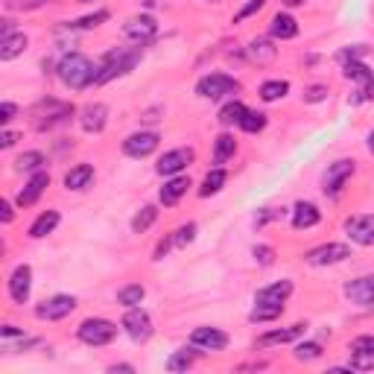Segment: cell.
Here are the masks:
<instances>
[{
    "label": "cell",
    "mask_w": 374,
    "mask_h": 374,
    "mask_svg": "<svg viewBox=\"0 0 374 374\" xmlns=\"http://www.w3.org/2000/svg\"><path fill=\"white\" fill-rule=\"evenodd\" d=\"M141 47H126V50H111V53L103 59V65H99L97 70V79L94 85H106L111 79H117V77H126L129 70H135L141 65Z\"/></svg>",
    "instance_id": "cell-1"
},
{
    "label": "cell",
    "mask_w": 374,
    "mask_h": 374,
    "mask_svg": "<svg viewBox=\"0 0 374 374\" xmlns=\"http://www.w3.org/2000/svg\"><path fill=\"white\" fill-rule=\"evenodd\" d=\"M97 70L99 68H94V61L88 56H82V53H70V56H65L59 61V79L73 91L88 88V85L97 79Z\"/></svg>",
    "instance_id": "cell-2"
},
{
    "label": "cell",
    "mask_w": 374,
    "mask_h": 374,
    "mask_svg": "<svg viewBox=\"0 0 374 374\" xmlns=\"http://www.w3.org/2000/svg\"><path fill=\"white\" fill-rule=\"evenodd\" d=\"M77 336L85 342V345H108V342H115V336H117V325L115 322H108V319H85L82 325L77 328Z\"/></svg>",
    "instance_id": "cell-3"
},
{
    "label": "cell",
    "mask_w": 374,
    "mask_h": 374,
    "mask_svg": "<svg viewBox=\"0 0 374 374\" xmlns=\"http://www.w3.org/2000/svg\"><path fill=\"white\" fill-rule=\"evenodd\" d=\"M240 91V82L226 77V73H208L196 82V94L202 99H222V97H231Z\"/></svg>",
    "instance_id": "cell-4"
},
{
    "label": "cell",
    "mask_w": 374,
    "mask_h": 374,
    "mask_svg": "<svg viewBox=\"0 0 374 374\" xmlns=\"http://www.w3.org/2000/svg\"><path fill=\"white\" fill-rule=\"evenodd\" d=\"M357 173V164L354 161H348V158H342V161H336V164H331L328 167V173H325V187H322V190H325L328 196H339L342 193V187L348 184V179H351Z\"/></svg>",
    "instance_id": "cell-5"
},
{
    "label": "cell",
    "mask_w": 374,
    "mask_h": 374,
    "mask_svg": "<svg viewBox=\"0 0 374 374\" xmlns=\"http://www.w3.org/2000/svg\"><path fill=\"white\" fill-rule=\"evenodd\" d=\"M193 158H196V152H193L190 146L170 149V152H164V155L158 158L155 170L161 173V176H179V173H181L184 167H190V164H193Z\"/></svg>",
    "instance_id": "cell-6"
},
{
    "label": "cell",
    "mask_w": 374,
    "mask_h": 374,
    "mask_svg": "<svg viewBox=\"0 0 374 374\" xmlns=\"http://www.w3.org/2000/svg\"><path fill=\"white\" fill-rule=\"evenodd\" d=\"M73 310H77V298L73 295H53V298H47V302H41L39 307H35V316L47 319V322H59V319L70 316Z\"/></svg>",
    "instance_id": "cell-7"
},
{
    "label": "cell",
    "mask_w": 374,
    "mask_h": 374,
    "mask_svg": "<svg viewBox=\"0 0 374 374\" xmlns=\"http://www.w3.org/2000/svg\"><path fill=\"white\" fill-rule=\"evenodd\" d=\"M123 331H126L135 342H146L152 336V319L141 307H129V313L123 316Z\"/></svg>",
    "instance_id": "cell-8"
},
{
    "label": "cell",
    "mask_w": 374,
    "mask_h": 374,
    "mask_svg": "<svg viewBox=\"0 0 374 374\" xmlns=\"http://www.w3.org/2000/svg\"><path fill=\"white\" fill-rule=\"evenodd\" d=\"M345 257H351V248L345 243H325L307 252V264L310 266H333V264H342Z\"/></svg>",
    "instance_id": "cell-9"
},
{
    "label": "cell",
    "mask_w": 374,
    "mask_h": 374,
    "mask_svg": "<svg viewBox=\"0 0 374 374\" xmlns=\"http://www.w3.org/2000/svg\"><path fill=\"white\" fill-rule=\"evenodd\" d=\"M158 144H161L158 132H135L123 141V152H126L129 158H146V155L155 152Z\"/></svg>",
    "instance_id": "cell-10"
},
{
    "label": "cell",
    "mask_w": 374,
    "mask_h": 374,
    "mask_svg": "<svg viewBox=\"0 0 374 374\" xmlns=\"http://www.w3.org/2000/svg\"><path fill=\"white\" fill-rule=\"evenodd\" d=\"M32 293V269L27 264L15 266V272L9 275V295L15 304H27Z\"/></svg>",
    "instance_id": "cell-11"
},
{
    "label": "cell",
    "mask_w": 374,
    "mask_h": 374,
    "mask_svg": "<svg viewBox=\"0 0 374 374\" xmlns=\"http://www.w3.org/2000/svg\"><path fill=\"white\" fill-rule=\"evenodd\" d=\"M345 231L357 246H374V214H360L345 219Z\"/></svg>",
    "instance_id": "cell-12"
},
{
    "label": "cell",
    "mask_w": 374,
    "mask_h": 374,
    "mask_svg": "<svg viewBox=\"0 0 374 374\" xmlns=\"http://www.w3.org/2000/svg\"><path fill=\"white\" fill-rule=\"evenodd\" d=\"M155 32H158V23H155V18H149V15L129 18L126 27H123V35H126L129 41H135L138 47L146 44L149 39H155Z\"/></svg>",
    "instance_id": "cell-13"
},
{
    "label": "cell",
    "mask_w": 374,
    "mask_h": 374,
    "mask_svg": "<svg viewBox=\"0 0 374 374\" xmlns=\"http://www.w3.org/2000/svg\"><path fill=\"white\" fill-rule=\"evenodd\" d=\"M190 342L196 348H205V351H226L228 345V333L219 331V328H196Z\"/></svg>",
    "instance_id": "cell-14"
},
{
    "label": "cell",
    "mask_w": 374,
    "mask_h": 374,
    "mask_svg": "<svg viewBox=\"0 0 374 374\" xmlns=\"http://www.w3.org/2000/svg\"><path fill=\"white\" fill-rule=\"evenodd\" d=\"M345 295L360 307H374V275H363L345 284Z\"/></svg>",
    "instance_id": "cell-15"
},
{
    "label": "cell",
    "mask_w": 374,
    "mask_h": 374,
    "mask_svg": "<svg viewBox=\"0 0 374 374\" xmlns=\"http://www.w3.org/2000/svg\"><path fill=\"white\" fill-rule=\"evenodd\" d=\"M47 184H50V173L39 170V173H35V176L27 181V187H23V190L18 193L15 202H18L21 208H30V205H35V202H39V199H41V193L47 190Z\"/></svg>",
    "instance_id": "cell-16"
},
{
    "label": "cell",
    "mask_w": 374,
    "mask_h": 374,
    "mask_svg": "<svg viewBox=\"0 0 374 374\" xmlns=\"http://www.w3.org/2000/svg\"><path fill=\"white\" fill-rule=\"evenodd\" d=\"M290 295H293V281H278V284H269L264 290H257L255 302L257 304H284Z\"/></svg>",
    "instance_id": "cell-17"
},
{
    "label": "cell",
    "mask_w": 374,
    "mask_h": 374,
    "mask_svg": "<svg viewBox=\"0 0 374 374\" xmlns=\"http://www.w3.org/2000/svg\"><path fill=\"white\" fill-rule=\"evenodd\" d=\"M319 219H322V210L313 202H298L293 208V228L295 231L313 228V226H319Z\"/></svg>",
    "instance_id": "cell-18"
},
{
    "label": "cell",
    "mask_w": 374,
    "mask_h": 374,
    "mask_svg": "<svg viewBox=\"0 0 374 374\" xmlns=\"http://www.w3.org/2000/svg\"><path fill=\"white\" fill-rule=\"evenodd\" d=\"M82 129L88 132V135H97V132H103L106 129V123H108V108L103 103H94L82 111Z\"/></svg>",
    "instance_id": "cell-19"
},
{
    "label": "cell",
    "mask_w": 374,
    "mask_h": 374,
    "mask_svg": "<svg viewBox=\"0 0 374 374\" xmlns=\"http://www.w3.org/2000/svg\"><path fill=\"white\" fill-rule=\"evenodd\" d=\"M269 35L272 39H278V41H290L298 35V21L293 15H286V12H278L275 18H272L269 23Z\"/></svg>",
    "instance_id": "cell-20"
},
{
    "label": "cell",
    "mask_w": 374,
    "mask_h": 374,
    "mask_svg": "<svg viewBox=\"0 0 374 374\" xmlns=\"http://www.w3.org/2000/svg\"><path fill=\"white\" fill-rule=\"evenodd\" d=\"M304 331H307V325H290V328H284V331H269V333H264L257 339V345L260 348H266V345H284V342H293V339H298V336H304Z\"/></svg>",
    "instance_id": "cell-21"
},
{
    "label": "cell",
    "mask_w": 374,
    "mask_h": 374,
    "mask_svg": "<svg viewBox=\"0 0 374 374\" xmlns=\"http://www.w3.org/2000/svg\"><path fill=\"white\" fill-rule=\"evenodd\" d=\"M94 181V167L91 164H77L65 173V187L68 190H85Z\"/></svg>",
    "instance_id": "cell-22"
},
{
    "label": "cell",
    "mask_w": 374,
    "mask_h": 374,
    "mask_svg": "<svg viewBox=\"0 0 374 374\" xmlns=\"http://www.w3.org/2000/svg\"><path fill=\"white\" fill-rule=\"evenodd\" d=\"M187 187H190V179H187V176H173V179H170L164 187H161L158 199H161V202H164V205H176L179 199L187 193Z\"/></svg>",
    "instance_id": "cell-23"
},
{
    "label": "cell",
    "mask_w": 374,
    "mask_h": 374,
    "mask_svg": "<svg viewBox=\"0 0 374 374\" xmlns=\"http://www.w3.org/2000/svg\"><path fill=\"white\" fill-rule=\"evenodd\" d=\"M27 50V35L23 32H9L0 39V59L3 61H12L15 56H21Z\"/></svg>",
    "instance_id": "cell-24"
},
{
    "label": "cell",
    "mask_w": 374,
    "mask_h": 374,
    "mask_svg": "<svg viewBox=\"0 0 374 374\" xmlns=\"http://www.w3.org/2000/svg\"><path fill=\"white\" fill-rule=\"evenodd\" d=\"M59 219H61V217H59V210H44V214L30 226V237H32V240H41V237L53 234L56 226H59Z\"/></svg>",
    "instance_id": "cell-25"
},
{
    "label": "cell",
    "mask_w": 374,
    "mask_h": 374,
    "mask_svg": "<svg viewBox=\"0 0 374 374\" xmlns=\"http://www.w3.org/2000/svg\"><path fill=\"white\" fill-rule=\"evenodd\" d=\"M246 111H248V108L240 103V99H231V103L222 106V111H219V123H222V126H240L243 117H246Z\"/></svg>",
    "instance_id": "cell-26"
},
{
    "label": "cell",
    "mask_w": 374,
    "mask_h": 374,
    "mask_svg": "<svg viewBox=\"0 0 374 374\" xmlns=\"http://www.w3.org/2000/svg\"><path fill=\"white\" fill-rule=\"evenodd\" d=\"M226 179H228V173L222 170V167H214V170H210L208 176L202 179L199 196H214V193H219V190H222V184H226Z\"/></svg>",
    "instance_id": "cell-27"
},
{
    "label": "cell",
    "mask_w": 374,
    "mask_h": 374,
    "mask_svg": "<svg viewBox=\"0 0 374 374\" xmlns=\"http://www.w3.org/2000/svg\"><path fill=\"white\" fill-rule=\"evenodd\" d=\"M234 152H237V141L231 138L228 132H222L219 138L214 141V164H226Z\"/></svg>",
    "instance_id": "cell-28"
},
{
    "label": "cell",
    "mask_w": 374,
    "mask_h": 374,
    "mask_svg": "<svg viewBox=\"0 0 374 374\" xmlns=\"http://www.w3.org/2000/svg\"><path fill=\"white\" fill-rule=\"evenodd\" d=\"M155 219H158V208H155V205H144L138 214L132 217V231H135V234H144V231L152 228Z\"/></svg>",
    "instance_id": "cell-29"
},
{
    "label": "cell",
    "mask_w": 374,
    "mask_h": 374,
    "mask_svg": "<svg viewBox=\"0 0 374 374\" xmlns=\"http://www.w3.org/2000/svg\"><path fill=\"white\" fill-rule=\"evenodd\" d=\"M286 91H290V82H284V79H269L260 85V99L264 103H275V99H284Z\"/></svg>",
    "instance_id": "cell-30"
},
{
    "label": "cell",
    "mask_w": 374,
    "mask_h": 374,
    "mask_svg": "<svg viewBox=\"0 0 374 374\" xmlns=\"http://www.w3.org/2000/svg\"><path fill=\"white\" fill-rule=\"evenodd\" d=\"M144 298H146V290L141 284H129V286H123V290L117 293V302L123 307H141Z\"/></svg>",
    "instance_id": "cell-31"
},
{
    "label": "cell",
    "mask_w": 374,
    "mask_h": 374,
    "mask_svg": "<svg viewBox=\"0 0 374 374\" xmlns=\"http://www.w3.org/2000/svg\"><path fill=\"white\" fill-rule=\"evenodd\" d=\"M196 360V351H190V348H181V351H176L170 360H167V371H187L193 366Z\"/></svg>",
    "instance_id": "cell-32"
},
{
    "label": "cell",
    "mask_w": 374,
    "mask_h": 374,
    "mask_svg": "<svg viewBox=\"0 0 374 374\" xmlns=\"http://www.w3.org/2000/svg\"><path fill=\"white\" fill-rule=\"evenodd\" d=\"M345 77L348 79H357V82H363V85H368L371 79H374V73L368 70V65H363V61H345Z\"/></svg>",
    "instance_id": "cell-33"
},
{
    "label": "cell",
    "mask_w": 374,
    "mask_h": 374,
    "mask_svg": "<svg viewBox=\"0 0 374 374\" xmlns=\"http://www.w3.org/2000/svg\"><path fill=\"white\" fill-rule=\"evenodd\" d=\"M41 164H44V155L32 149V152H23V155L15 161V170H18V173H39Z\"/></svg>",
    "instance_id": "cell-34"
},
{
    "label": "cell",
    "mask_w": 374,
    "mask_h": 374,
    "mask_svg": "<svg viewBox=\"0 0 374 374\" xmlns=\"http://www.w3.org/2000/svg\"><path fill=\"white\" fill-rule=\"evenodd\" d=\"M284 313V304H257L252 313H248V322H272Z\"/></svg>",
    "instance_id": "cell-35"
},
{
    "label": "cell",
    "mask_w": 374,
    "mask_h": 374,
    "mask_svg": "<svg viewBox=\"0 0 374 374\" xmlns=\"http://www.w3.org/2000/svg\"><path fill=\"white\" fill-rule=\"evenodd\" d=\"M240 129L248 132V135L264 132V129H266V115H264V111H246V117H243V123H240Z\"/></svg>",
    "instance_id": "cell-36"
},
{
    "label": "cell",
    "mask_w": 374,
    "mask_h": 374,
    "mask_svg": "<svg viewBox=\"0 0 374 374\" xmlns=\"http://www.w3.org/2000/svg\"><path fill=\"white\" fill-rule=\"evenodd\" d=\"M248 56L255 61H272L275 59V47H269V41H264V39H255L248 44Z\"/></svg>",
    "instance_id": "cell-37"
},
{
    "label": "cell",
    "mask_w": 374,
    "mask_h": 374,
    "mask_svg": "<svg viewBox=\"0 0 374 374\" xmlns=\"http://www.w3.org/2000/svg\"><path fill=\"white\" fill-rule=\"evenodd\" d=\"M103 21H108V12L99 9V12H94V15H85V18H79V21H70L68 27H70V30H94V27H99Z\"/></svg>",
    "instance_id": "cell-38"
},
{
    "label": "cell",
    "mask_w": 374,
    "mask_h": 374,
    "mask_svg": "<svg viewBox=\"0 0 374 374\" xmlns=\"http://www.w3.org/2000/svg\"><path fill=\"white\" fill-rule=\"evenodd\" d=\"M319 357H322V345L319 342L295 345V360H298V363H310V360H319Z\"/></svg>",
    "instance_id": "cell-39"
},
{
    "label": "cell",
    "mask_w": 374,
    "mask_h": 374,
    "mask_svg": "<svg viewBox=\"0 0 374 374\" xmlns=\"http://www.w3.org/2000/svg\"><path fill=\"white\" fill-rule=\"evenodd\" d=\"M196 240V222H184V226H179L176 231H173V243H176L179 248L193 243Z\"/></svg>",
    "instance_id": "cell-40"
},
{
    "label": "cell",
    "mask_w": 374,
    "mask_h": 374,
    "mask_svg": "<svg viewBox=\"0 0 374 374\" xmlns=\"http://www.w3.org/2000/svg\"><path fill=\"white\" fill-rule=\"evenodd\" d=\"M351 368H357V371H374V351H354L351 354Z\"/></svg>",
    "instance_id": "cell-41"
},
{
    "label": "cell",
    "mask_w": 374,
    "mask_h": 374,
    "mask_svg": "<svg viewBox=\"0 0 374 374\" xmlns=\"http://www.w3.org/2000/svg\"><path fill=\"white\" fill-rule=\"evenodd\" d=\"M264 3H266V0H248V3H246V6H243L240 12H237V15H234V23H240V21H246V18H252L255 12L264 9Z\"/></svg>",
    "instance_id": "cell-42"
},
{
    "label": "cell",
    "mask_w": 374,
    "mask_h": 374,
    "mask_svg": "<svg viewBox=\"0 0 374 374\" xmlns=\"http://www.w3.org/2000/svg\"><path fill=\"white\" fill-rule=\"evenodd\" d=\"M255 260L260 266H272L275 264V248H269V246H255Z\"/></svg>",
    "instance_id": "cell-43"
},
{
    "label": "cell",
    "mask_w": 374,
    "mask_h": 374,
    "mask_svg": "<svg viewBox=\"0 0 374 374\" xmlns=\"http://www.w3.org/2000/svg\"><path fill=\"white\" fill-rule=\"evenodd\" d=\"M328 97V85H310L304 94V103H322Z\"/></svg>",
    "instance_id": "cell-44"
},
{
    "label": "cell",
    "mask_w": 374,
    "mask_h": 374,
    "mask_svg": "<svg viewBox=\"0 0 374 374\" xmlns=\"http://www.w3.org/2000/svg\"><path fill=\"white\" fill-rule=\"evenodd\" d=\"M351 351H374V336H357L351 342Z\"/></svg>",
    "instance_id": "cell-45"
},
{
    "label": "cell",
    "mask_w": 374,
    "mask_h": 374,
    "mask_svg": "<svg viewBox=\"0 0 374 374\" xmlns=\"http://www.w3.org/2000/svg\"><path fill=\"white\" fill-rule=\"evenodd\" d=\"M15 115H18V106L15 103H0V123L15 120Z\"/></svg>",
    "instance_id": "cell-46"
},
{
    "label": "cell",
    "mask_w": 374,
    "mask_h": 374,
    "mask_svg": "<svg viewBox=\"0 0 374 374\" xmlns=\"http://www.w3.org/2000/svg\"><path fill=\"white\" fill-rule=\"evenodd\" d=\"M170 246H176V243H173V237H167V240H161V243H158V248H155V260H161V257H164Z\"/></svg>",
    "instance_id": "cell-47"
},
{
    "label": "cell",
    "mask_w": 374,
    "mask_h": 374,
    "mask_svg": "<svg viewBox=\"0 0 374 374\" xmlns=\"http://www.w3.org/2000/svg\"><path fill=\"white\" fill-rule=\"evenodd\" d=\"M15 141H18V135H15V132H3V135H0V146H3V149L15 146Z\"/></svg>",
    "instance_id": "cell-48"
},
{
    "label": "cell",
    "mask_w": 374,
    "mask_h": 374,
    "mask_svg": "<svg viewBox=\"0 0 374 374\" xmlns=\"http://www.w3.org/2000/svg\"><path fill=\"white\" fill-rule=\"evenodd\" d=\"M0 336H3V339H12V336H21V331L15 325H6L3 331H0Z\"/></svg>",
    "instance_id": "cell-49"
},
{
    "label": "cell",
    "mask_w": 374,
    "mask_h": 374,
    "mask_svg": "<svg viewBox=\"0 0 374 374\" xmlns=\"http://www.w3.org/2000/svg\"><path fill=\"white\" fill-rule=\"evenodd\" d=\"M0 210H3V222H12V205L9 202H0Z\"/></svg>",
    "instance_id": "cell-50"
},
{
    "label": "cell",
    "mask_w": 374,
    "mask_h": 374,
    "mask_svg": "<svg viewBox=\"0 0 374 374\" xmlns=\"http://www.w3.org/2000/svg\"><path fill=\"white\" fill-rule=\"evenodd\" d=\"M366 99H371V103H374V79L366 85Z\"/></svg>",
    "instance_id": "cell-51"
},
{
    "label": "cell",
    "mask_w": 374,
    "mask_h": 374,
    "mask_svg": "<svg viewBox=\"0 0 374 374\" xmlns=\"http://www.w3.org/2000/svg\"><path fill=\"white\" fill-rule=\"evenodd\" d=\"M281 3H284V6H302L304 0H281Z\"/></svg>",
    "instance_id": "cell-52"
},
{
    "label": "cell",
    "mask_w": 374,
    "mask_h": 374,
    "mask_svg": "<svg viewBox=\"0 0 374 374\" xmlns=\"http://www.w3.org/2000/svg\"><path fill=\"white\" fill-rule=\"evenodd\" d=\"M111 371H135L132 366H111Z\"/></svg>",
    "instance_id": "cell-53"
},
{
    "label": "cell",
    "mask_w": 374,
    "mask_h": 374,
    "mask_svg": "<svg viewBox=\"0 0 374 374\" xmlns=\"http://www.w3.org/2000/svg\"><path fill=\"white\" fill-rule=\"evenodd\" d=\"M368 152H374V129L368 132Z\"/></svg>",
    "instance_id": "cell-54"
},
{
    "label": "cell",
    "mask_w": 374,
    "mask_h": 374,
    "mask_svg": "<svg viewBox=\"0 0 374 374\" xmlns=\"http://www.w3.org/2000/svg\"><path fill=\"white\" fill-rule=\"evenodd\" d=\"M79 3H91V0H79Z\"/></svg>",
    "instance_id": "cell-55"
}]
</instances>
